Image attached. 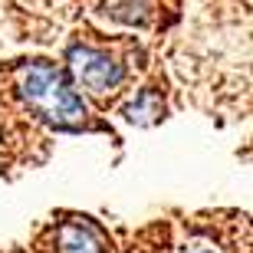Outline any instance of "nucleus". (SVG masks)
<instances>
[{
	"label": "nucleus",
	"instance_id": "5",
	"mask_svg": "<svg viewBox=\"0 0 253 253\" xmlns=\"http://www.w3.org/2000/svg\"><path fill=\"white\" fill-rule=\"evenodd\" d=\"M148 10V0H105V13H112L115 20H125V23H145Z\"/></svg>",
	"mask_w": 253,
	"mask_h": 253
},
{
	"label": "nucleus",
	"instance_id": "1",
	"mask_svg": "<svg viewBox=\"0 0 253 253\" xmlns=\"http://www.w3.org/2000/svg\"><path fill=\"white\" fill-rule=\"evenodd\" d=\"M17 85H20L23 102L43 122L56 125V128H66V131H76L85 125V115H89L85 112V102L76 95L69 76L59 66L46 63V59L27 63L17 76Z\"/></svg>",
	"mask_w": 253,
	"mask_h": 253
},
{
	"label": "nucleus",
	"instance_id": "6",
	"mask_svg": "<svg viewBox=\"0 0 253 253\" xmlns=\"http://www.w3.org/2000/svg\"><path fill=\"white\" fill-rule=\"evenodd\" d=\"M184 253H214V250H211V247H204V244H191Z\"/></svg>",
	"mask_w": 253,
	"mask_h": 253
},
{
	"label": "nucleus",
	"instance_id": "2",
	"mask_svg": "<svg viewBox=\"0 0 253 253\" xmlns=\"http://www.w3.org/2000/svg\"><path fill=\"white\" fill-rule=\"evenodd\" d=\"M69 63H73L76 79L92 89V92H109V89H119V83L125 79V69L115 63L109 53L92 46H73L69 49Z\"/></svg>",
	"mask_w": 253,
	"mask_h": 253
},
{
	"label": "nucleus",
	"instance_id": "3",
	"mask_svg": "<svg viewBox=\"0 0 253 253\" xmlns=\"http://www.w3.org/2000/svg\"><path fill=\"white\" fill-rule=\"evenodd\" d=\"M59 253H102V244L89 224H66L59 230Z\"/></svg>",
	"mask_w": 253,
	"mask_h": 253
},
{
	"label": "nucleus",
	"instance_id": "4",
	"mask_svg": "<svg viewBox=\"0 0 253 253\" xmlns=\"http://www.w3.org/2000/svg\"><path fill=\"white\" fill-rule=\"evenodd\" d=\"M122 115H125V122H131V125H151V122L161 119V99L151 92V89H145L135 102L125 105Z\"/></svg>",
	"mask_w": 253,
	"mask_h": 253
}]
</instances>
